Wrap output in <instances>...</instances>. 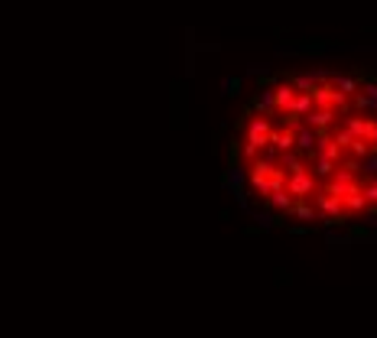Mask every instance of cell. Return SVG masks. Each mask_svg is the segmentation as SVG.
<instances>
[{
    "label": "cell",
    "instance_id": "6da1fadb",
    "mask_svg": "<svg viewBox=\"0 0 377 338\" xmlns=\"http://www.w3.org/2000/svg\"><path fill=\"white\" fill-rule=\"evenodd\" d=\"M228 182L257 218L293 231L377 221V75L287 69L260 78L228 137Z\"/></svg>",
    "mask_w": 377,
    "mask_h": 338
}]
</instances>
